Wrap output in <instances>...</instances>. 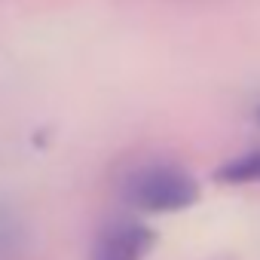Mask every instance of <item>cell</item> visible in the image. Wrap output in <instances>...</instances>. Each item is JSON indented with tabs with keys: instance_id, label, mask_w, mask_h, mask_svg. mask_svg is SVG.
<instances>
[{
	"instance_id": "1",
	"label": "cell",
	"mask_w": 260,
	"mask_h": 260,
	"mask_svg": "<svg viewBox=\"0 0 260 260\" xmlns=\"http://www.w3.org/2000/svg\"><path fill=\"white\" fill-rule=\"evenodd\" d=\"M122 193L128 205H135L138 211L172 214L190 208L199 199V184L187 169L175 162H147L125 178Z\"/></svg>"
},
{
	"instance_id": "2",
	"label": "cell",
	"mask_w": 260,
	"mask_h": 260,
	"mask_svg": "<svg viewBox=\"0 0 260 260\" xmlns=\"http://www.w3.org/2000/svg\"><path fill=\"white\" fill-rule=\"evenodd\" d=\"M156 233L138 220H110L92 242V260H147Z\"/></svg>"
},
{
	"instance_id": "3",
	"label": "cell",
	"mask_w": 260,
	"mask_h": 260,
	"mask_svg": "<svg viewBox=\"0 0 260 260\" xmlns=\"http://www.w3.org/2000/svg\"><path fill=\"white\" fill-rule=\"evenodd\" d=\"M214 178L220 184H260V150H248L230 162H223Z\"/></svg>"
}]
</instances>
